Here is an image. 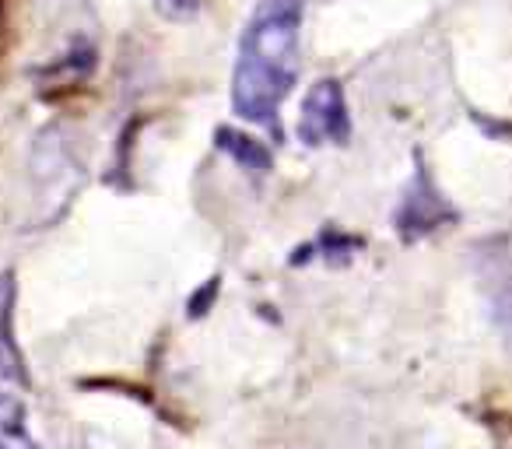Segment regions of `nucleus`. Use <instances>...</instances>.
Here are the masks:
<instances>
[{
	"instance_id": "obj_1",
	"label": "nucleus",
	"mask_w": 512,
	"mask_h": 449,
	"mask_svg": "<svg viewBox=\"0 0 512 449\" xmlns=\"http://www.w3.org/2000/svg\"><path fill=\"white\" fill-rule=\"evenodd\" d=\"M302 11L306 0H256L249 11L232 71V109L242 120L278 127L281 102L302 71Z\"/></svg>"
},
{
	"instance_id": "obj_2",
	"label": "nucleus",
	"mask_w": 512,
	"mask_h": 449,
	"mask_svg": "<svg viewBox=\"0 0 512 449\" xmlns=\"http://www.w3.org/2000/svg\"><path fill=\"white\" fill-rule=\"evenodd\" d=\"M81 158L74 141H67V134L60 127H50L39 134L36 151H32V183H36V204L43 221V229L50 221H57L64 214V207L74 200L81 186Z\"/></svg>"
},
{
	"instance_id": "obj_3",
	"label": "nucleus",
	"mask_w": 512,
	"mask_h": 449,
	"mask_svg": "<svg viewBox=\"0 0 512 449\" xmlns=\"http://www.w3.org/2000/svg\"><path fill=\"white\" fill-rule=\"evenodd\" d=\"M449 221H456V207L439 190L432 169L418 158L411 183L404 186V197H400L397 211H393V232L404 243H414L421 236H432L435 229H442Z\"/></svg>"
},
{
	"instance_id": "obj_4",
	"label": "nucleus",
	"mask_w": 512,
	"mask_h": 449,
	"mask_svg": "<svg viewBox=\"0 0 512 449\" xmlns=\"http://www.w3.org/2000/svg\"><path fill=\"white\" fill-rule=\"evenodd\" d=\"M299 141L309 148L320 144H348L351 137V116H348V99H344V85L334 78H320L306 92L299 113Z\"/></svg>"
},
{
	"instance_id": "obj_5",
	"label": "nucleus",
	"mask_w": 512,
	"mask_h": 449,
	"mask_svg": "<svg viewBox=\"0 0 512 449\" xmlns=\"http://www.w3.org/2000/svg\"><path fill=\"white\" fill-rule=\"evenodd\" d=\"M0 379L29 383L25 355L15 341V271H0Z\"/></svg>"
},
{
	"instance_id": "obj_6",
	"label": "nucleus",
	"mask_w": 512,
	"mask_h": 449,
	"mask_svg": "<svg viewBox=\"0 0 512 449\" xmlns=\"http://www.w3.org/2000/svg\"><path fill=\"white\" fill-rule=\"evenodd\" d=\"M214 144L218 151H225L242 172L249 176H267L274 169V155L264 141H256V137L242 134V130H232V127H218L214 130Z\"/></svg>"
},
{
	"instance_id": "obj_7",
	"label": "nucleus",
	"mask_w": 512,
	"mask_h": 449,
	"mask_svg": "<svg viewBox=\"0 0 512 449\" xmlns=\"http://www.w3.org/2000/svg\"><path fill=\"white\" fill-rule=\"evenodd\" d=\"M0 449H43L29 432L25 400L15 393H0Z\"/></svg>"
}]
</instances>
